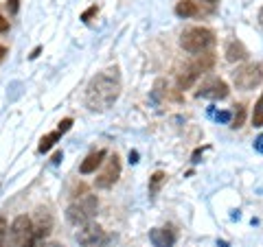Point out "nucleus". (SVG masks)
<instances>
[{
    "mask_svg": "<svg viewBox=\"0 0 263 247\" xmlns=\"http://www.w3.org/2000/svg\"><path fill=\"white\" fill-rule=\"evenodd\" d=\"M119 94H121V70L114 66V68H105L97 72L90 79L86 88V105L92 112H103L117 103Z\"/></svg>",
    "mask_w": 263,
    "mask_h": 247,
    "instance_id": "nucleus-1",
    "label": "nucleus"
},
{
    "mask_svg": "<svg viewBox=\"0 0 263 247\" xmlns=\"http://www.w3.org/2000/svg\"><path fill=\"white\" fill-rule=\"evenodd\" d=\"M97 210H99V201L95 195H84L79 197L77 201H72L66 210V219L68 223H72L75 228H84L88 223H92V219L97 217Z\"/></svg>",
    "mask_w": 263,
    "mask_h": 247,
    "instance_id": "nucleus-2",
    "label": "nucleus"
},
{
    "mask_svg": "<svg viewBox=\"0 0 263 247\" xmlns=\"http://www.w3.org/2000/svg\"><path fill=\"white\" fill-rule=\"evenodd\" d=\"M215 44V33L204 27H191L180 35V46L191 55H202L213 48Z\"/></svg>",
    "mask_w": 263,
    "mask_h": 247,
    "instance_id": "nucleus-3",
    "label": "nucleus"
},
{
    "mask_svg": "<svg viewBox=\"0 0 263 247\" xmlns=\"http://www.w3.org/2000/svg\"><path fill=\"white\" fill-rule=\"evenodd\" d=\"M9 238H11V247H35V225L27 215H20L13 219L11 230H9Z\"/></svg>",
    "mask_w": 263,
    "mask_h": 247,
    "instance_id": "nucleus-4",
    "label": "nucleus"
},
{
    "mask_svg": "<svg viewBox=\"0 0 263 247\" xmlns=\"http://www.w3.org/2000/svg\"><path fill=\"white\" fill-rule=\"evenodd\" d=\"M213 55H202V57H197V59L193 64H189L186 68L182 70V75L178 77V88L180 90H189L197 79H200L204 72H206L209 68H213Z\"/></svg>",
    "mask_w": 263,
    "mask_h": 247,
    "instance_id": "nucleus-5",
    "label": "nucleus"
},
{
    "mask_svg": "<svg viewBox=\"0 0 263 247\" xmlns=\"http://www.w3.org/2000/svg\"><path fill=\"white\" fill-rule=\"evenodd\" d=\"M263 81V66L261 64H246L233 72V84L239 90H252Z\"/></svg>",
    "mask_w": 263,
    "mask_h": 247,
    "instance_id": "nucleus-6",
    "label": "nucleus"
},
{
    "mask_svg": "<svg viewBox=\"0 0 263 247\" xmlns=\"http://www.w3.org/2000/svg\"><path fill=\"white\" fill-rule=\"evenodd\" d=\"M77 243H79V247H108L110 236H108V232H105L101 225L88 223L84 228H79Z\"/></svg>",
    "mask_w": 263,
    "mask_h": 247,
    "instance_id": "nucleus-7",
    "label": "nucleus"
},
{
    "mask_svg": "<svg viewBox=\"0 0 263 247\" xmlns=\"http://www.w3.org/2000/svg\"><path fill=\"white\" fill-rule=\"evenodd\" d=\"M119 177H121V160H119L117 153H112V155H108V160H105L103 171L95 177V186L97 188H110V186L117 184Z\"/></svg>",
    "mask_w": 263,
    "mask_h": 247,
    "instance_id": "nucleus-8",
    "label": "nucleus"
},
{
    "mask_svg": "<svg viewBox=\"0 0 263 247\" xmlns=\"http://www.w3.org/2000/svg\"><path fill=\"white\" fill-rule=\"evenodd\" d=\"M228 92L230 90H228L226 81H221L217 77H211L200 86V90L195 92V96L197 98H211V101H221V98L228 96Z\"/></svg>",
    "mask_w": 263,
    "mask_h": 247,
    "instance_id": "nucleus-9",
    "label": "nucleus"
},
{
    "mask_svg": "<svg viewBox=\"0 0 263 247\" xmlns=\"http://www.w3.org/2000/svg\"><path fill=\"white\" fill-rule=\"evenodd\" d=\"M149 241L154 243V247H174L176 232L171 228H154L149 232Z\"/></svg>",
    "mask_w": 263,
    "mask_h": 247,
    "instance_id": "nucleus-10",
    "label": "nucleus"
},
{
    "mask_svg": "<svg viewBox=\"0 0 263 247\" xmlns=\"http://www.w3.org/2000/svg\"><path fill=\"white\" fill-rule=\"evenodd\" d=\"M35 236L37 238H44L48 232H51V228H53V217H51V212H48L46 208H37L35 212Z\"/></svg>",
    "mask_w": 263,
    "mask_h": 247,
    "instance_id": "nucleus-11",
    "label": "nucleus"
},
{
    "mask_svg": "<svg viewBox=\"0 0 263 247\" xmlns=\"http://www.w3.org/2000/svg\"><path fill=\"white\" fill-rule=\"evenodd\" d=\"M105 158H108V151H105V149L92 151V153H90L84 162H81V167H79L81 175H90V173H95V171L103 164V160H105Z\"/></svg>",
    "mask_w": 263,
    "mask_h": 247,
    "instance_id": "nucleus-12",
    "label": "nucleus"
},
{
    "mask_svg": "<svg viewBox=\"0 0 263 247\" xmlns=\"http://www.w3.org/2000/svg\"><path fill=\"white\" fill-rule=\"evenodd\" d=\"M246 57H248V48H246L239 39L228 42V46H226V59L228 61H241Z\"/></svg>",
    "mask_w": 263,
    "mask_h": 247,
    "instance_id": "nucleus-13",
    "label": "nucleus"
},
{
    "mask_svg": "<svg viewBox=\"0 0 263 247\" xmlns=\"http://www.w3.org/2000/svg\"><path fill=\"white\" fill-rule=\"evenodd\" d=\"M176 15H180V18H195V15H200V7L193 0H180L176 5Z\"/></svg>",
    "mask_w": 263,
    "mask_h": 247,
    "instance_id": "nucleus-14",
    "label": "nucleus"
},
{
    "mask_svg": "<svg viewBox=\"0 0 263 247\" xmlns=\"http://www.w3.org/2000/svg\"><path fill=\"white\" fill-rule=\"evenodd\" d=\"M62 138V134L60 131H51V134H46V136H42V140H40V145H37V151L40 153H46V151H51L53 147H55V142Z\"/></svg>",
    "mask_w": 263,
    "mask_h": 247,
    "instance_id": "nucleus-15",
    "label": "nucleus"
},
{
    "mask_svg": "<svg viewBox=\"0 0 263 247\" xmlns=\"http://www.w3.org/2000/svg\"><path fill=\"white\" fill-rule=\"evenodd\" d=\"M164 179H167V175H164L162 171H156L154 173L152 179H149V197H156V193L160 191V186H162Z\"/></svg>",
    "mask_w": 263,
    "mask_h": 247,
    "instance_id": "nucleus-16",
    "label": "nucleus"
},
{
    "mask_svg": "<svg viewBox=\"0 0 263 247\" xmlns=\"http://www.w3.org/2000/svg\"><path fill=\"white\" fill-rule=\"evenodd\" d=\"M252 125H254V127H263V94L259 96V101L254 103V110H252Z\"/></svg>",
    "mask_w": 263,
    "mask_h": 247,
    "instance_id": "nucleus-17",
    "label": "nucleus"
},
{
    "mask_svg": "<svg viewBox=\"0 0 263 247\" xmlns=\"http://www.w3.org/2000/svg\"><path fill=\"white\" fill-rule=\"evenodd\" d=\"M9 225H7V219L0 217V247H9Z\"/></svg>",
    "mask_w": 263,
    "mask_h": 247,
    "instance_id": "nucleus-18",
    "label": "nucleus"
},
{
    "mask_svg": "<svg viewBox=\"0 0 263 247\" xmlns=\"http://www.w3.org/2000/svg\"><path fill=\"white\" fill-rule=\"evenodd\" d=\"M237 112L233 114V125L230 127H241L243 125V116H246V110H243V105H235Z\"/></svg>",
    "mask_w": 263,
    "mask_h": 247,
    "instance_id": "nucleus-19",
    "label": "nucleus"
},
{
    "mask_svg": "<svg viewBox=\"0 0 263 247\" xmlns=\"http://www.w3.org/2000/svg\"><path fill=\"white\" fill-rule=\"evenodd\" d=\"M99 11V7L97 5H92V7H90V9L88 11H84V13H81V20H84V22H90V18H92V15Z\"/></svg>",
    "mask_w": 263,
    "mask_h": 247,
    "instance_id": "nucleus-20",
    "label": "nucleus"
},
{
    "mask_svg": "<svg viewBox=\"0 0 263 247\" xmlns=\"http://www.w3.org/2000/svg\"><path fill=\"white\" fill-rule=\"evenodd\" d=\"M72 127V118H64L62 122H60V127H57V131H60V134H66V131H68Z\"/></svg>",
    "mask_w": 263,
    "mask_h": 247,
    "instance_id": "nucleus-21",
    "label": "nucleus"
},
{
    "mask_svg": "<svg viewBox=\"0 0 263 247\" xmlns=\"http://www.w3.org/2000/svg\"><path fill=\"white\" fill-rule=\"evenodd\" d=\"M213 116H215V120H219V122L233 120V114H230V112H219V114H213Z\"/></svg>",
    "mask_w": 263,
    "mask_h": 247,
    "instance_id": "nucleus-22",
    "label": "nucleus"
},
{
    "mask_svg": "<svg viewBox=\"0 0 263 247\" xmlns=\"http://www.w3.org/2000/svg\"><path fill=\"white\" fill-rule=\"evenodd\" d=\"M254 151H257V153H263V134H261L257 140H254Z\"/></svg>",
    "mask_w": 263,
    "mask_h": 247,
    "instance_id": "nucleus-23",
    "label": "nucleus"
},
{
    "mask_svg": "<svg viewBox=\"0 0 263 247\" xmlns=\"http://www.w3.org/2000/svg\"><path fill=\"white\" fill-rule=\"evenodd\" d=\"M7 7H9V13H15V11H18V7H20V0H9Z\"/></svg>",
    "mask_w": 263,
    "mask_h": 247,
    "instance_id": "nucleus-24",
    "label": "nucleus"
},
{
    "mask_svg": "<svg viewBox=\"0 0 263 247\" xmlns=\"http://www.w3.org/2000/svg\"><path fill=\"white\" fill-rule=\"evenodd\" d=\"M5 31H9V20H5L3 15H0V33H5Z\"/></svg>",
    "mask_w": 263,
    "mask_h": 247,
    "instance_id": "nucleus-25",
    "label": "nucleus"
},
{
    "mask_svg": "<svg viewBox=\"0 0 263 247\" xmlns=\"http://www.w3.org/2000/svg\"><path fill=\"white\" fill-rule=\"evenodd\" d=\"M129 162H132V164L138 162V153H136V151H129Z\"/></svg>",
    "mask_w": 263,
    "mask_h": 247,
    "instance_id": "nucleus-26",
    "label": "nucleus"
},
{
    "mask_svg": "<svg viewBox=\"0 0 263 247\" xmlns=\"http://www.w3.org/2000/svg\"><path fill=\"white\" fill-rule=\"evenodd\" d=\"M40 247H64V245H62V243H53V241H51V243H42Z\"/></svg>",
    "mask_w": 263,
    "mask_h": 247,
    "instance_id": "nucleus-27",
    "label": "nucleus"
},
{
    "mask_svg": "<svg viewBox=\"0 0 263 247\" xmlns=\"http://www.w3.org/2000/svg\"><path fill=\"white\" fill-rule=\"evenodd\" d=\"M5 55H7V48H5V46H0V61L5 59Z\"/></svg>",
    "mask_w": 263,
    "mask_h": 247,
    "instance_id": "nucleus-28",
    "label": "nucleus"
},
{
    "mask_svg": "<svg viewBox=\"0 0 263 247\" xmlns=\"http://www.w3.org/2000/svg\"><path fill=\"white\" fill-rule=\"evenodd\" d=\"M259 24H261V27H263V9L259 11Z\"/></svg>",
    "mask_w": 263,
    "mask_h": 247,
    "instance_id": "nucleus-29",
    "label": "nucleus"
},
{
    "mask_svg": "<svg viewBox=\"0 0 263 247\" xmlns=\"http://www.w3.org/2000/svg\"><path fill=\"white\" fill-rule=\"evenodd\" d=\"M204 3H215V0H204Z\"/></svg>",
    "mask_w": 263,
    "mask_h": 247,
    "instance_id": "nucleus-30",
    "label": "nucleus"
}]
</instances>
